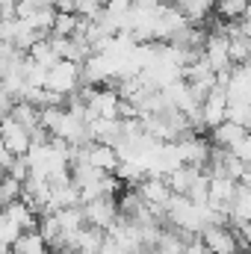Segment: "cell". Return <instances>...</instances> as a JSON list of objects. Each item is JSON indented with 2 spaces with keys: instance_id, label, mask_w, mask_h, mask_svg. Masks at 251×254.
<instances>
[{
  "instance_id": "1",
  "label": "cell",
  "mask_w": 251,
  "mask_h": 254,
  "mask_svg": "<svg viewBox=\"0 0 251 254\" xmlns=\"http://www.w3.org/2000/svg\"><path fill=\"white\" fill-rule=\"evenodd\" d=\"M83 86H86V83H83V65L80 63H68V60H63V63L54 65L51 74H48V89L57 92L60 98H65V101L74 98Z\"/></svg>"
},
{
  "instance_id": "10",
  "label": "cell",
  "mask_w": 251,
  "mask_h": 254,
  "mask_svg": "<svg viewBox=\"0 0 251 254\" xmlns=\"http://www.w3.org/2000/svg\"><path fill=\"white\" fill-rule=\"evenodd\" d=\"M18 3H21V0H0V6H3V18H18V15H15Z\"/></svg>"
},
{
  "instance_id": "6",
  "label": "cell",
  "mask_w": 251,
  "mask_h": 254,
  "mask_svg": "<svg viewBox=\"0 0 251 254\" xmlns=\"http://www.w3.org/2000/svg\"><path fill=\"white\" fill-rule=\"evenodd\" d=\"M216 15H219V21L240 24L249 15V0H216Z\"/></svg>"
},
{
  "instance_id": "2",
  "label": "cell",
  "mask_w": 251,
  "mask_h": 254,
  "mask_svg": "<svg viewBox=\"0 0 251 254\" xmlns=\"http://www.w3.org/2000/svg\"><path fill=\"white\" fill-rule=\"evenodd\" d=\"M228 110H231V98H228L225 86H216V89L204 98V104H201L204 125L210 127V130H216L219 125H225V122H228Z\"/></svg>"
},
{
  "instance_id": "4",
  "label": "cell",
  "mask_w": 251,
  "mask_h": 254,
  "mask_svg": "<svg viewBox=\"0 0 251 254\" xmlns=\"http://www.w3.org/2000/svg\"><path fill=\"white\" fill-rule=\"evenodd\" d=\"M246 136H249V130L243 125H237V122H225V125H219L216 130H210V142L216 148H225V151H237V145Z\"/></svg>"
},
{
  "instance_id": "7",
  "label": "cell",
  "mask_w": 251,
  "mask_h": 254,
  "mask_svg": "<svg viewBox=\"0 0 251 254\" xmlns=\"http://www.w3.org/2000/svg\"><path fill=\"white\" fill-rule=\"evenodd\" d=\"M12 254H51V246L45 243V237L39 231H27L21 234V240L12 246Z\"/></svg>"
},
{
  "instance_id": "8",
  "label": "cell",
  "mask_w": 251,
  "mask_h": 254,
  "mask_svg": "<svg viewBox=\"0 0 251 254\" xmlns=\"http://www.w3.org/2000/svg\"><path fill=\"white\" fill-rule=\"evenodd\" d=\"M30 60H33L36 65H42V68H54L57 63H63V60L57 57V51H54V45H51V36L33 45V51H30Z\"/></svg>"
},
{
  "instance_id": "3",
  "label": "cell",
  "mask_w": 251,
  "mask_h": 254,
  "mask_svg": "<svg viewBox=\"0 0 251 254\" xmlns=\"http://www.w3.org/2000/svg\"><path fill=\"white\" fill-rule=\"evenodd\" d=\"M3 148L12 151L15 157H27L33 148V133L21 127L15 119H3Z\"/></svg>"
},
{
  "instance_id": "5",
  "label": "cell",
  "mask_w": 251,
  "mask_h": 254,
  "mask_svg": "<svg viewBox=\"0 0 251 254\" xmlns=\"http://www.w3.org/2000/svg\"><path fill=\"white\" fill-rule=\"evenodd\" d=\"M175 6L187 15L192 27H201L210 15H216V0H175Z\"/></svg>"
},
{
  "instance_id": "9",
  "label": "cell",
  "mask_w": 251,
  "mask_h": 254,
  "mask_svg": "<svg viewBox=\"0 0 251 254\" xmlns=\"http://www.w3.org/2000/svg\"><path fill=\"white\" fill-rule=\"evenodd\" d=\"M80 27V15L77 12H57V24L51 36H63V39H74Z\"/></svg>"
}]
</instances>
